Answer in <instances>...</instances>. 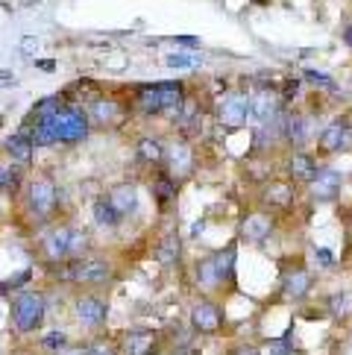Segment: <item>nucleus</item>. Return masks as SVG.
Listing matches in <instances>:
<instances>
[{
    "label": "nucleus",
    "instance_id": "1",
    "mask_svg": "<svg viewBox=\"0 0 352 355\" xmlns=\"http://www.w3.org/2000/svg\"><path fill=\"white\" fill-rule=\"evenodd\" d=\"M317 153L323 156H344L352 153V123L346 115H337L317 132Z\"/></svg>",
    "mask_w": 352,
    "mask_h": 355
},
{
    "label": "nucleus",
    "instance_id": "2",
    "mask_svg": "<svg viewBox=\"0 0 352 355\" xmlns=\"http://www.w3.org/2000/svg\"><path fill=\"white\" fill-rule=\"evenodd\" d=\"M317 118L311 112H297L288 109L285 112V144L291 150H306L311 141H317Z\"/></svg>",
    "mask_w": 352,
    "mask_h": 355
},
{
    "label": "nucleus",
    "instance_id": "3",
    "mask_svg": "<svg viewBox=\"0 0 352 355\" xmlns=\"http://www.w3.org/2000/svg\"><path fill=\"white\" fill-rule=\"evenodd\" d=\"M44 320V297L42 294H21L15 302H12V326L18 332H35Z\"/></svg>",
    "mask_w": 352,
    "mask_h": 355
},
{
    "label": "nucleus",
    "instance_id": "4",
    "mask_svg": "<svg viewBox=\"0 0 352 355\" xmlns=\"http://www.w3.org/2000/svg\"><path fill=\"white\" fill-rule=\"evenodd\" d=\"M218 121L226 130H241L253 121V112H249V94L247 92H229L218 100Z\"/></svg>",
    "mask_w": 352,
    "mask_h": 355
},
{
    "label": "nucleus",
    "instance_id": "5",
    "mask_svg": "<svg viewBox=\"0 0 352 355\" xmlns=\"http://www.w3.org/2000/svg\"><path fill=\"white\" fill-rule=\"evenodd\" d=\"M50 121H53V126H56L59 141H80V138L88 135V115H85L80 106L59 109Z\"/></svg>",
    "mask_w": 352,
    "mask_h": 355
},
{
    "label": "nucleus",
    "instance_id": "6",
    "mask_svg": "<svg viewBox=\"0 0 352 355\" xmlns=\"http://www.w3.org/2000/svg\"><path fill=\"white\" fill-rule=\"evenodd\" d=\"M344 182H346V176L337 168H332V164H320V171H317V176H314V182L308 185V191H311L314 202H335L344 191Z\"/></svg>",
    "mask_w": 352,
    "mask_h": 355
},
{
    "label": "nucleus",
    "instance_id": "7",
    "mask_svg": "<svg viewBox=\"0 0 352 355\" xmlns=\"http://www.w3.org/2000/svg\"><path fill=\"white\" fill-rule=\"evenodd\" d=\"M282 109H285L282 94L276 92V88H270V85L256 88V92L249 94V112H253V123H258V126L273 121Z\"/></svg>",
    "mask_w": 352,
    "mask_h": 355
},
{
    "label": "nucleus",
    "instance_id": "8",
    "mask_svg": "<svg viewBox=\"0 0 352 355\" xmlns=\"http://www.w3.org/2000/svg\"><path fill=\"white\" fill-rule=\"evenodd\" d=\"M285 168H288V180H291V182L311 185L314 176H317V171H320V162H317V156H311L308 150H291V153H288Z\"/></svg>",
    "mask_w": 352,
    "mask_h": 355
},
{
    "label": "nucleus",
    "instance_id": "9",
    "mask_svg": "<svg viewBox=\"0 0 352 355\" xmlns=\"http://www.w3.org/2000/svg\"><path fill=\"white\" fill-rule=\"evenodd\" d=\"M62 279H71V282H82V285H100L109 279V264L100 259H82L73 261L65 268V273H59Z\"/></svg>",
    "mask_w": 352,
    "mask_h": 355
},
{
    "label": "nucleus",
    "instance_id": "10",
    "mask_svg": "<svg viewBox=\"0 0 352 355\" xmlns=\"http://www.w3.org/2000/svg\"><path fill=\"white\" fill-rule=\"evenodd\" d=\"M314 288V276L308 268H294L282 276V297L291 302H303Z\"/></svg>",
    "mask_w": 352,
    "mask_h": 355
},
{
    "label": "nucleus",
    "instance_id": "11",
    "mask_svg": "<svg viewBox=\"0 0 352 355\" xmlns=\"http://www.w3.org/2000/svg\"><path fill=\"white\" fill-rule=\"evenodd\" d=\"M273 218L267 211H249L247 218L241 220V238L249 241V244H261L273 235Z\"/></svg>",
    "mask_w": 352,
    "mask_h": 355
},
{
    "label": "nucleus",
    "instance_id": "12",
    "mask_svg": "<svg viewBox=\"0 0 352 355\" xmlns=\"http://www.w3.org/2000/svg\"><path fill=\"white\" fill-rule=\"evenodd\" d=\"M191 326L197 329V332H203V335H215L218 329L223 326V314L220 309L215 306V302H197V306L191 309Z\"/></svg>",
    "mask_w": 352,
    "mask_h": 355
},
{
    "label": "nucleus",
    "instance_id": "13",
    "mask_svg": "<svg viewBox=\"0 0 352 355\" xmlns=\"http://www.w3.org/2000/svg\"><path fill=\"white\" fill-rule=\"evenodd\" d=\"M297 200V182L291 180H270L264 185V202L273 209H288Z\"/></svg>",
    "mask_w": 352,
    "mask_h": 355
},
{
    "label": "nucleus",
    "instance_id": "14",
    "mask_svg": "<svg viewBox=\"0 0 352 355\" xmlns=\"http://www.w3.org/2000/svg\"><path fill=\"white\" fill-rule=\"evenodd\" d=\"M73 314H77V320L82 326H91V329L106 323V306L97 297H77V302H73Z\"/></svg>",
    "mask_w": 352,
    "mask_h": 355
},
{
    "label": "nucleus",
    "instance_id": "15",
    "mask_svg": "<svg viewBox=\"0 0 352 355\" xmlns=\"http://www.w3.org/2000/svg\"><path fill=\"white\" fill-rule=\"evenodd\" d=\"M156 344H159L156 332H150V329H132V332H127V338H123V352L127 355H153Z\"/></svg>",
    "mask_w": 352,
    "mask_h": 355
},
{
    "label": "nucleus",
    "instance_id": "16",
    "mask_svg": "<svg viewBox=\"0 0 352 355\" xmlns=\"http://www.w3.org/2000/svg\"><path fill=\"white\" fill-rule=\"evenodd\" d=\"M44 256L50 261H62L71 256V226H59V230L47 232L44 238Z\"/></svg>",
    "mask_w": 352,
    "mask_h": 355
},
{
    "label": "nucleus",
    "instance_id": "17",
    "mask_svg": "<svg viewBox=\"0 0 352 355\" xmlns=\"http://www.w3.org/2000/svg\"><path fill=\"white\" fill-rule=\"evenodd\" d=\"M30 206H33V211L47 214L50 209L56 206V185L50 180H33V185H30Z\"/></svg>",
    "mask_w": 352,
    "mask_h": 355
},
{
    "label": "nucleus",
    "instance_id": "18",
    "mask_svg": "<svg viewBox=\"0 0 352 355\" xmlns=\"http://www.w3.org/2000/svg\"><path fill=\"white\" fill-rule=\"evenodd\" d=\"M168 164H170V176H173V180H179V176H188V173H191V168H194V153H191V147H188L185 141L173 144L170 153H168Z\"/></svg>",
    "mask_w": 352,
    "mask_h": 355
},
{
    "label": "nucleus",
    "instance_id": "19",
    "mask_svg": "<svg viewBox=\"0 0 352 355\" xmlns=\"http://www.w3.org/2000/svg\"><path fill=\"white\" fill-rule=\"evenodd\" d=\"M33 138H30V132L27 130H21V132H12L9 138H6V153L15 159V162H30L33 159Z\"/></svg>",
    "mask_w": 352,
    "mask_h": 355
},
{
    "label": "nucleus",
    "instance_id": "20",
    "mask_svg": "<svg viewBox=\"0 0 352 355\" xmlns=\"http://www.w3.org/2000/svg\"><path fill=\"white\" fill-rule=\"evenodd\" d=\"M138 109L147 112V115H161L165 112V97H161V88L156 85H144L138 92Z\"/></svg>",
    "mask_w": 352,
    "mask_h": 355
},
{
    "label": "nucleus",
    "instance_id": "21",
    "mask_svg": "<svg viewBox=\"0 0 352 355\" xmlns=\"http://www.w3.org/2000/svg\"><path fill=\"white\" fill-rule=\"evenodd\" d=\"M109 200L115 202V209H118L121 214H132V211L138 209V194H135V188H132L130 182H123V185H115V188H112Z\"/></svg>",
    "mask_w": 352,
    "mask_h": 355
},
{
    "label": "nucleus",
    "instance_id": "22",
    "mask_svg": "<svg viewBox=\"0 0 352 355\" xmlns=\"http://www.w3.org/2000/svg\"><path fill=\"white\" fill-rule=\"evenodd\" d=\"M121 218L123 214L115 209V202H112L109 197H100L97 202H94V220H97V226H118L121 223Z\"/></svg>",
    "mask_w": 352,
    "mask_h": 355
},
{
    "label": "nucleus",
    "instance_id": "23",
    "mask_svg": "<svg viewBox=\"0 0 352 355\" xmlns=\"http://www.w3.org/2000/svg\"><path fill=\"white\" fill-rule=\"evenodd\" d=\"M179 256H182V241H179V235H176V232H170V235H165V238L159 241L156 259H159L161 264H173V261H179Z\"/></svg>",
    "mask_w": 352,
    "mask_h": 355
},
{
    "label": "nucleus",
    "instance_id": "24",
    "mask_svg": "<svg viewBox=\"0 0 352 355\" xmlns=\"http://www.w3.org/2000/svg\"><path fill=\"white\" fill-rule=\"evenodd\" d=\"M211 259H215L218 273H220L223 282H232V279H235V264H238V250H235V244L226 247V250H218Z\"/></svg>",
    "mask_w": 352,
    "mask_h": 355
},
{
    "label": "nucleus",
    "instance_id": "25",
    "mask_svg": "<svg viewBox=\"0 0 352 355\" xmlns=\"http://www.w3.org/2000/svg\"><path fill=\"white\" fill-rule=\"evenodd\" d=\"M197 285L206 288V291L223 285V279H220V273H218V264H215V259H211V256L197 264Z\"/></svg>",
    "mask_w": 352,
    "mask_h": 355
},
{
    "label": "nucleus",
    "instance_id": "26",
    "mask_svg": "<svg viewBox=\"0 0 352 355\" xmlns=\"http://www.w3.org/2000/svg\"><path fill=\"white\" fill-rule=\"evenodd\" d=\"M27 132H30V138H33V144H35V147H50V144H56V141H59L56 126H53V121H50V118L35 121V126H33V130H27Z\"/></svg>",
    "mask_w": 352,
    "mask_h": 355
},
{
    "label": "nucleus",
    "instance_id": "27",
    "mask_svg": "<svg viewBox=\"0 0 352 355\" xmlns=\"http://www.w3.org/2000/svg\"><path fill=\"white\" fill-rule=\"evenodd\" d=\"M326 309H329V314L335 317V320H346L349 311H352V300L349 294H329V300H326Z\"/></svg>",
    "mask_w": 352,
    "mask_h": 355
},
{
    "label": "nucleus",
    "instance_id": "28",
    "mask_svg": "<svg viewBox=\"0 0 352 355\" xmlns=\"http://www.w3.org/2000/svg\"><path fill=\"white\" fill-rule=\"evenodd\" d=\"M138 156H141L144 162H161L165 159V147H161L156 138H141V141H138Z\"/></svg>",
    "mask_w": 352,
    "mask_h": 355
},
{
    "label": "nucleus",
    "instance_id": "29",
    "mask_svg": "<svg viewBox=\"0 0 352 355\" xmlns=\"http://www.w3.org/2000/svg\"><path fill=\"white\" fill-rule=\"evenodd\" d=\"M153 191H156V200L161 202V206H168V202L176 200V180H168V176H161V180H156Z\"/></svg>",
    "mask_w": 352,
    "mask_h": 355
},
{
    "label": "nucleus",
    "instance_id": "30",
    "mask_svg": "<svg viewBox=\"0 0 352 355\" xmlns=\"http://www.w3.org/2000/svg\"><path fill=\"white\" fill-rule=\"evenodd\" d=\"M303 80L311 83L314 88H323V92H332V88H335V80L329 77V73L314 71V68H306V71H303Z\"/></svg>",
    "mask_w": 352,
    "mask_h": 355
},
{
    "label": "nucleus",
    "instance_id": "31",
    "mask_svg": "<svg viewBox=\"0 0 352 355\" xmlns=\"http://www.w3.org/2000/svg\"><path fill=\"white\" fill-rule=\"evenodd\" d=\"M91 118L97 123H109L112 118H115V103H109V100H97V103L91 106Z\"/></svg>",
    "mask_w": 352,
    "mask_h": 355
},
{
    "label": "nucleus",
    "instance_id": "32",
    "mask_svg": "<svg viewBox=\"0 0 352 355\" xmlns=\"http://www.w3.org/2000/svg\"><path fill=\"white\" fill-rule=\"evenodd\" d=\"M270 355H303V352L291 344V332H288L285 338L270 340Z\"/></svg>",
    "mask_w": 352,
    "mask_h": 355
},
{
    "label": "nucleus",
    "instance_id": "33",
    "mask_svg": "<svg viewBox=\"0 0 352 355\" xmlns=\"http://www.w3.org/2000/svg\"><path fill=\"white\" fill-rule=\"evenodd\" d=\"M194 56L191 53H168L165 56V65L168 68H176V71H188V68H194Z\"/></svg>",
    "mask_w": 352,
    "mask_h": 355
},
{
    "label": "nucleus",
    "instance_id": "34",
    "mask_svg": "<svg viewBox=\"0 0 352 355\" xmlns=\"http://www.w3.org/2000/svg\"><path fill=\"white\" fill-rule=\"evenodd\" d=\"M279 94H282V103L288 106V103H291V100H297L299 94H303V80H288L282 88H279Z\"/></svg>",
    "mask_w": 352,
    "mask_h": 355
},
{
    "label": "nucleus",
    "instance_id": "35",
    "mask_svg": "<svg viewBox=\"0 0 352 355\" xmlns=\"http://www.w3.org/2000/svg\"><path fill=\"white\" fill-rule=\"evenodd\" d=\"M65 332H50V335H44V340H42V344H44V349H50V352H62V349H65L68 344H65Z\"/></svg>",
    "mask_w": 352,
    "mask_h": 355
},
{
    "label": "nucleus",
    "instance_id": "36",
    "mask_svg": "<svg viewBox=\"0 0 352 355\" xmlns=\"http://www.w3.org/2000/svg\"><path fill=\"white\" fill-rule=\"evenodd\" d=\"M85 244H88L85 232L82 230H71V256H80V252L85 250Z\"/></svg>",
    "mask_w": 352,
    "mask_h": 355
},
{
    "label": "nucleus",
    "instance_id": "37",
    "mask_svg": "<svg viewBox=\"0 0 352 355\" xmlns=\"http://www.w3.org/2000/svg\"><path fill=\"white\" fill-rule=\"evenodd\" d=\"M314 261L320 264V268H332L335 264V256L326 247H314Z\"/></svg>",
    "mask_w": 352,
    "mask_h": 355
},
{
    "label": "nucleus",
    "instance_id": "38",
    "mask_svg": "<svg viewBox=\"0 0 352 355\" xmlns=\"http://www.w3.org/2000/svg\"><path fill=\"white\" fill-rule=\"evenodd\" d=\"M88 355H115V347L106 344V340H94V344L88 347Z\"/></svg>",
    "mask_w": 352,
    "mask_h": 355
},
{
    "label": "nucleus",
    "instance_id": "39",
    "mask_svg": "<svg viewBox=\"0 0 352 355\" xmlns=\"http://www.w3.org/2000/svg\"><path fill=\"white\" fill-rule=\"evenodd\" d=\"M229 355H261V349H258L256 344H238Z\"/></svg>",
    "mask_w": 352,
    "mask_h": 355
},
{
    "label": "nucleus",
    "instance_id": "40",
    "mask_svg": "<svg viewBox=\"0 0 352 355\" xmlns=\"http://www.w3.org/2000/svg\"><path fill=\"white\" fill-rule=\"evenodd\" d=\"M18 182V176L12 173L9 168H0V188H9V185H15Z\"/></svg>",
    "mask_w": 352,
    "mask_h": 355
},
{
    "label": "nucleus",
    "instance_id": "41",
    "mask_svg": "<svg viewBox=\"0 0 352 355\" xmlns=\"http://www.w3.org/2000/svg\"><path fill=\"white\" fill-rule=\"evenodd\" d=\"M341 42L346 50H352V21H346V27L341 30Z\"/></svg>",
    "mask_w": 352,
    "mask_h": 355
},
{
    "label": "nucleus",
    "instance_id": "42",
    "mask_svg": "<svg viewBox=\"0 0 352 355\" xmlns=\"http://www.w3.org/2000/svg\"><path fill=\"white\" fill-rule=\"evenodd\" d=\"M176 44H182V47H200V39H194V35H179Z\"/></svg>",
    "mask_w": 352,
    "mask_h": 355
},
{
    "label": "nucleus",
    "instance_id": "43",
    "mask_svg": "<svg viewBox=\"0 0 352 355\" xmlns=\"http://www.w3.org/2000/svg\"><path fill=\"white\" fill-rule=\"evenodd\" d=\"M56 355H88V347L82 349V347H65L62 352H56Z\"/></svg>",
    "mask_w": 352,
    "mask_h": 355
},
{
    "label": "nucleus",
    "instance_id": "44",
    "mask_svg": "<svg viewBox=\"0 0 352 355\" xmlns=\"http://www.w3.org/2000/svg\"><path fill=\"white\" fill-rule=\"evenodd\" d=\"M35 65H39L42 71H53V68H56V65H53V59H39Z\"/></svg>",
    "mask_w": 352,
    "mask_h": 355
},
{
    "label": "nucleus",
    "instance_id": "45",
    "mask_svg": "<svg viewBox=\"0 0 352 355\" xmlns=\"http://www.w3.org/2000/svg\"><path fill=\"white\" fill-rule=\"evenodd\" d=\"M346 118H349V123H352V106H349V109H346Z\"/></svg>",
    "mask_w": 352,
    "mask_h": 355
},
{
    "label": "nucleus",
    "instance_id": "46",
    "mask_svg": "<svg viewBox=\"0 0 352 355\" xmlns=\"http://www.w3.org/2000/svg\"><path fill=\"white\" fill-rule=\"evenodd\" d=\"M349 180H352V168H349Z\"/></svg>",
    "mask_w": 352,
    "mask_h": 355
}]
</instances>
